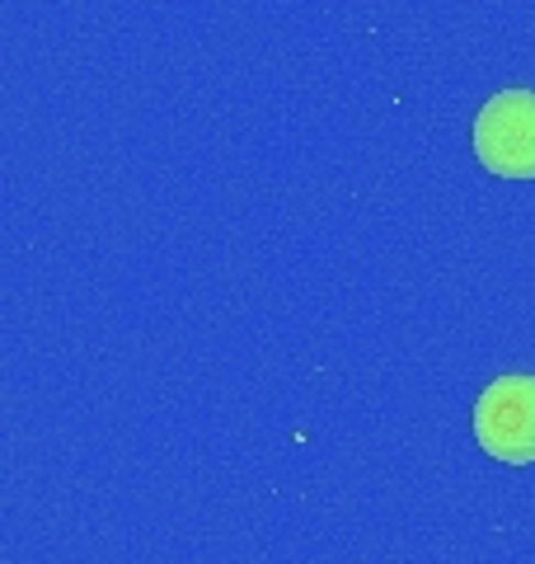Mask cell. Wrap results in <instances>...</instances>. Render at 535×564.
Here are the masks:
<instances>
[{"label":"cell","instance_id":"obj_2","mask_svg":"<svg viewBox=\"0 0 535 564\" xmlns=\"http://www.w3.org/2000/svg\"><path fill=\"white\" fill-rule=\"evenodd\" d=\"M474 155L498 180H535V95L503 90L474 118Z\"/></svg>","mask_w":535,"mask_h":564},{"label":"cell","instance_id":"obj_1","mask_svg":"<svg viewBox=\"0 0 535 564\" xmlns=\"http://www.w3.org/2000/svg\"><path fill=\"white\" fill-rule=\"evenodd\" d=\"M474 437L503 466L535 462V377L531 372H507L484 386V395L474 404Z\"/></svg>","mask_w":535,"mask_h":564}]
</instances>
